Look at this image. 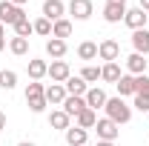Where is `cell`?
Masks as SVG:
<instances>
[{
    "label": "cell",
    "mask_w": 149,
    "mask_h": 146,
    "mask_svg": "<svg viewBox=\"0 0 149 146\" xmlns=\"http://www.w3.org/2000/svg\"><path fill=\"white\" fill-rule=\"evenodd\" d=\"M103 109H106V117H109V120H115L118 126H120V123H129V120H132V106L123 100V97H109Z\"/></svg>",
    "instance_id": "cell-1"
},
{
    "label": "cell",
    "mask_w": 149,
    "mask_h": 146,
    "mask_svg": "<svg viewBox=\"0 0 149 146\" xmlns=\"http://www.w3.org/2000/svg\"><path fill=\"white\" fill-rule=\"evenodd\" d=\"M26 103H29V109L40 115V112H46V86L40 83V80H32L29 86H26Z\"/></svg>",
    "instance_id": "cell-2"
},
{
    "label": "cell",
    "mask_w": 149,
    "mask_h": 146,
    "mask_svg": "<svg viewBox=\"0 0 149 146\" xmlns=\"http://www.w3.org/2000/svg\"><path fill=\"white\" fill-rule=\"evenodd\" d=\"M20 20H26V12L15 6V3H9V0H0V23L3 26H15Z\"/></svg>",
    "instance_id": "cell-3"
},
{
    "label": "cell",
    "mask_w": 149,
    "mask_h": 146,
    "mask_svg": "<svg viewBox=\"0 0 149 146\" xmlns=\"http://www.w3.org/2000/svg\"><path fill=\"white\" fill-rule=\"evenodd\" d=\"M95 132H97V140H112V143H115V138L120 135V126H118L115 120H109V117H97Z\"/></svg>",
    "instance_id": "cell-4"
},
{
    "label": "cell",
    "mask_w": 149,
    "mask_h": 146,
    "mask_svg": "<svg viewBox=\"0 0 149 146\" xmlns=\"http://www.w3.org/2000/svg\"><path fill=\"white\" fill-rule=\"evenodd\" d=\"M97 57H100V60H106V63H115V60L120 57V43H118V40H112V37L100 40V43H97Z\"/></svg>",
    "instance_id": "cell-5"
},
{
    "label": "cell",
    "mask_w": 149,
    "mask_h": 146,
    "mask_svg": "<svg viewBox=\"0 0 149 146\" xmlns=\"http://www.w3.org/2000/svg\"><path fill=\"white\" fill-rule=\"evenodd\" d=\"M123 23L129 26L132 32H138V29H146L149 23V15L141 9V6H135V9H126V17H123Z\"/></svg>",
    "instance_id": "cell-6"
},
{
    "label": "cell",
    "mask_w": 149,
    "mask_h": 146,
    "mask_svg": "<svg viewBox=\"0 0 149 146\" xmlns=\"http://www.w3.org/2000/svg\"><path fill=\"white\" fill-rule=\"evenodd\" d=\"M69 15H72L74 20H89L92 17V12H95V6H92V0H69Z\"/></svg>",
    "instance_id": "cell-7"
},
{
    "label": "cell",
    "mask_w": 149,
    "mask_h": 146,
    "mask_svg": "<svg viewBox=\"0 0 149 146\" xmlns=\"http://www.w3.org/2000/svg\"><path fill=\"white\" fill-rule=\"evenodd\" d=\"M49 77H52V83H66V80L72 77L69 63H66V60H52V63H49Z\"/></svg>",
    "instance_id": "cell-8"
},
{
    "label": "cell",
    "mask_w": 149,
    "mask_h": 146,
    "mask_svg": "<svg viewBox=\"0 0 149 146\" xmlns=\"http://www.w3.org/2000/svg\"><path fill=\"white\" fill-rule=\"evenodd\" d=\"M83 100H86V106H89V109H103V106H106V100H109V97H106V92L100 89V86H92V89L86 92V95H83Z\"/></svg>",
    "instance_id": "cell-9"
},
{
    "label": "cell",
    "mask_w": 149,
    "mask_h": 146,
    "mask_svg": "<svg viewBox=\"0 0 149 146\" xmlns=\"http://www.w3.org/2000/svg\"><path fill=\"white\" fill-rule=\"evenodd\" d=\"M63 15H66L63 0H46V3H43V17H46V20H52V23H55V20H60Z\"/></svg>",
    "instance_id": "cell-10"
},
{
    "label": "cell",
    "mask_w": 149,
    "mask_h": 146,
    "mask_svg": "<svg viewBox=\"0 0 149 146\" xmlns=\"http://www.w3.org/2000/svg\"><path fill=\"white\" fill-rule=\"evenodd\" d=\"M132 49L138 52V55H149V29H138V32H132Z\"/></svg>",
    "instance_id": "cell-11"
},
{
    "label": "cell",
    "mask_w": 149,
    "mask_h": 146,
    "mask_svg": "<svg viewBox=\"0 0 149 146\" xmlns=\"http://www.w3.org/2000/svg\"><path fill=\"white\" fill-rule=\"evenodd\" d=\"M63 89H66V95H74V97H83L86 92H89V83L77 74V77H69L66 83H63Z\"/></svg>",
    "instance_id": "cell-12"
},
{
    "label": "cell",
    "mask_w": 149,
    "mask_h": 146,
    "mask_svg": "<svg viewBox=\"0 0 149 146\" xmlns=\"http://www.w3.org/2000/svg\"><path fill=\"white\" fill-rule=\"evenodd\" d=\"M115 89H118V97H135V74H120Z\"/></svg>",
    "instance_id": "cell-13"
},
{
    "label": "cell",
    "mask_w": 149,
    "mask_h": 146,
    "mask_svg": "<svg viewBox=\"0 0 149 146\" xmlns=\"http://www.w3.org/2000/svg\"><path fill=\"white\" fill-rule=\"evenodd\" d=\"M63 100H66V89H63V83H52V86H46V103H52V106H63Z\"/></svg>",
    "instance_id": "cell-14"
},
{
    "label": "cell",
    "mask_w": 149,
    "mask_h": 146,
    "mask_svg": "<svg viewBox=\"0 0 149 146\" xmlns=\"http://www.w3.org/2000/svg\"><path fill=\"white\" fill-rule=\"evenodd\" d=\"M86 109V100L83 97H74V95H66V100H63V112L69 115V117H77L80 112Z\"/></svg>",
    "instance_id": "cell-15"
},
{
    "label": "cell",
    "mask_w": 149,
    "mask_h": 146,
    "mask_svg": "<svg viewBox=\"0 0 149 146\" xmlns=\"http://www.w3.org/2000/svg\"><path fill=\"white\" fill-rule=\"evenodd\" d=\"M63 135H66V143L69 146H86V138H89V132L80 129V126H69Z\"/></svg>",
    "instance_id": "cell-16"
},
{
    "label": "cell",
    "mask_w": 149,
    "mask_h": 146,
    "mask_svg": "<svg viewBox=\"0 0 149 146\" xmlns=\"http://www.w3.org/2000/svg\"><path fill=\"white\" fill-rule=\"evenodd\" d=\"M123 17H126V6H115V3L103 6V20L106 23H120Z\"/></svg>",
    "instance_id": "cell-17"
},
{
    "label": "cell",
    "mask_w": 149,
    "mask_h": 146,
    "mask_svg": "<svg viewBox=\"0 0 149 146\" xmlns=\"http://www.w3.org/2000/svg\"><path fill=\"white\" fill-rule=\"evenodd\" d=\"M126 69H129V74H146V60H143V55H138V52H132L129 57H126Z\"/></svg>",
    "instance_id": "cell-18"
},
{
    "label": "cell",
    "mask_w": 149,
    "mask_h": 146,
    "mask_svg": "<svg viewBox=\"0 0 149 146\" xmlns=\"http://www.w3.org/2000/svg\"><path fill=\"white\" fill-rule=\"evenodd\" d=\"M66 49H69L66 40H57V37H49V40H46V55L55 57V60H60V57L66 55Z\"/></svg>",
    "instance_id": "cell-19"
},
{
    "label": "cell",
    "mask_w": 149,
    "mask_h": 146,
    "mask_svg": "<svg viewBox=\"0 0 149 146\" xmlns=\"http://www.w3.org/2000/svg\"><path fill=\"white\" fill-rule=\"evenodd\" d=\"M49 126H52V129H63V132H66V129L72 126V117H69L63 109H55L52 115H49Z\"/></svg>",
    "instance_id": "cell-20"
},
{
    "label": "cell",
    "mask_w": 149,
    "mask_h": 146,
    "mask_svg": "<svg viewBox=\"0 0 149 146\" xmlns=\"http://www.w3.org/2000/svg\"><path fill=\"white\" fill-rule=\"evenodd\" d=\"M72 35V20H66V17H60L52 23V37H57V40H66V37Z\"/></svg>",
    "instance_id": "cell-21"
},
{
    "label": "cell",
    "mask_w": 149,
    "mask_h": 146,
    "mask_svg": "<svg viewBox=\"0 0 149 146\" xmlns=\"http://www.w3.org/2000/svg\"><path fill=\"white\" fill-rule=\"evenodd\" d=\"M100 80H106V83H118V80H120V66H118V60L100 66Z\"/></svg>",
    "instance_id": "cell-22"
},
{
    "label": "cell",
    "mask_w": 149,
    "mask_h": 146,
    "mask_svg": "<svg viewBox=\"0 0 149 146\" xmlns=\"http://www.w3.org/2000/svg\"><path fill=\"white\" fill-rule=\"evenodd\" d=\"M46 74H49V63H46V60H29V77H32V80H43V77H46Z\"/></svg>",
    "instance_id": "cell-23"
},
{
    "label": "cell",
    "mask_w": 149,
    "mask_h": 146,
    "mask_svg": "<svg viewBox=\"0 0 149 146\" xmlns=\"http://www.w3.org/2000/svg\"><path fill=\"white\" fill-rule=\"evenodd\" d=\"M74 120H77V126H80V129H86V132H89V129H95V123H97V112L86 106V109L80 112Z\"/></svg>",
    "instance_id": "cell-24"
},
{
    "label": "cell",
    "mask_w": 149,
    "mask_h": 146,
    "mask_svg": "<svg viewBox=\"0 0 149 146\" xmlns=\"http://www.w3.org/2000/svg\"><path fill=\"white\" fill-rule=\"evenodd\" d=\"M77 57H80V60H95V57H97V43L83 40V43L77 46Z\"/></svg>",
    "instance_id": "cell-25"
},
{
    "label": "cell",
    "mask_w": 149,
    "mask_h": 146,
    "mask_svg": "<svg viewBox=\"0 0 149 146\" xmlns=\"http://www.w3.org/2000/svg\"><path fill=\"white\" fill-rule=\"evenodd\" d=\"M15 86H17V72H12V69H3V72H0V89L12 92Z\"/></svg>",
    "instance_id": "cell-26"
},
{
    "label": "cell",
    "mask_w": 149,
    "mask_h": 146,
    "mask_svg": "<svg viewBox=\"0 0 149 146\" xmlns=\"http://www.w3.org/2000/svg\"><path fill=\"white\" fill-rule=\"evenodd\" d=\"M9 52L23 57L26 52H29V40H26V37H12V40H9Z\"/></svg>",
    "instance_id": "cell-27"
},
{
    "label": "cell",
    "mask_w": 149,
    "mask_h": 146,
    "mask_svg": "<svg viewBox=\"0 0 149 146\" xmlns=\"http://www.w3.org/2000/svg\"><path fill=\"white\" fill-rule=\"evenodd\" d=\"M32 26H35V35H40V37H52V20H46L43 15H40Z\"/></svg>",
    "instance_id": "cell-28"
},
{
    "label": "cell",
    "mask_w": 149,
    "mask_h": 146,
    "mask_svg": "<svg viewBox=\"0 0 149 146\" xmlns=\"http://www.w3.org/2000/svg\"><path fill=\"white\" fill-rule=\"evenodd\" d=\"M12 29H15V37H26V40H29V35L35 32V26L29 23V17H26V20H20V23H15Z\"/></svg>",
    "instance_id": "cell-29"
},
{
    "label": "cell",
    "mask_w": 149,
    "mask_h": 146,
    "mask_svg": "<svg viewBox=\"0 0 149 146\" xmlns=\"http://www.w3.org/2000/svg\"><path fill=\"white\" fill-rule=\"evenodd\" d=\"M80 77H83L86 83H97V80H100V69L92 66V63H86V66H83V72H80Z\"/></svg>",
    "instance_id": "cell-30"
},
{
    "label": "cell",
    "mask_w": 149,
    "mask_h": 146,
    "mask_svg": "<svg viewBox=\"0 0 149 146\" xmlns=\"http://www.w3.org/2000/svg\"><path fill=\"white\" fill-rule=\"evenodd\" d=\"M135 95H141V97L149 100V77L146 74H138L135 77Z\"/></svg>",
    "instance_id": "cell-31"
},
{
    "label": "cell",
    "mask_w": 149,
    "mask_h": 146,
    "mask_svg": "<svg viewBox=\"0 0 149 146\" xmlns=\"http://www.w3.org/2000/svg\"><path fill=\"white\" fill-rule=\"evenodd\" d=\"M132 106H135L138 112H143V115H146V112H149V100H146V97H141V95H135V100H132Z\"/></svg>",
    "instance_id": "cell-32"
},
{
    "label": "cell",
    "mask_w": 149,
    "mask_h": 146,
    "mask_svg": "<svg viewBox=\"0 0 149 146\" xmlns=\"http://www.w3.org/2000/svg\"><path fill=\"white\" fill-rule=\"evenodd\" d=\"M6 129V112H0V132Z\"/></svg>",
    "instance_id": "cell-33"
},
{
    "label": "cell",
    "mask_w": 149,
    "mask_h": 146,
    "mask_svg": "<svg viewBox=\"0 0 149 146\" xmlns=\"http://www.w3.org/2000/svg\"><path fill=\"white\" fill-rule=\"evenodd\" d=\"M106 3H115V6H126V0H106Z\"/></svg>",
    "instance_id": "cell-34"
},
{
    "label": "cell",
    "mask_w": 149,
    "mask_h": 146,
    "mask_svg": "<svg viewBox=\"0 0 149 146\" xmlns=\"http://www.w3.org/2000/svg\"><path fill=\"white\" fill-rule=\"evenodd\" d=\"M9 3H15V6H20V9H23V3H29V0H9Z\"/></svg>",
    "instance_id": "cell-35"
},
{
    "label": "cell",
    "mask_w": 149,
    "mask_h": 146,
    "mask_svg": "<svg viewBox=\"0 0 149 146\" xmlns=\"http://www.w3.org/2000/svg\"><path fill=\"white\" fill-rule=\"evenodd\" d=\"M141 9H143V12H149V0H141Z\"/></svg>",
    "instance_id": "cell-36"
},
{
    "label": "cell",
    "mask_w": 149,
    "mask_h": 146,
    "mask_svg": "<svg viewBox=\"0 0 149 146\" xmlns=\"http://www.w3.org/2000/svg\"><path fill=\"white\" fill-rule=\"evenodd\" d=\"M97 146H115L112 140H97Z\"/></svg>",
    "instance_id": "cell-37"
},
{
    "label": "cell",
    "mask_w": 149,
    "mask_h": 146,
    "mask_svg": "<svg viewBox=\"0 0 149 146\" xmlns=\"http://www.w3.org/2000/svg\"><path fill=\"white\" fill-rule=\"evenodd\" d=\"M17 146H35V143H32V140H20Z\"/></svg>",
    "instance_id": "cell-38"
},
{
    "label": "cell",
    "mask_w": 149,
    "mask_h": 146,
    "mask_svg": "<svg viewBox=\"0 0 149 146\" xmlns=\"http://www.w3.org/2000/svg\"><path fill=\"white\" fill-rule=\"evenodd\" d=\"M3 49H6V37H0V52H3Z\"/></svg>",
    "instance_id": "cell-39"
},
{
    "label": "cell",
    "mask_w": 149,
    "mask_h": 146,
    "mask_svg": "<svg viewBox=\"0 0 149 146\" xmlns=\"http://www.w3.org/2000/svg\"><path fill=\"white\" fill-rule=\"evenodd\" d=\"M3 35H6V26H3V23H0V37H3Z\"/></svg>",
    "instance_id": "cell-40"
},
{
    "label": "cell",
    "mask_w": 149,
    "mask_h": 146,
    "mask_svg": "<svg viewBox=\"0 0 149 146\" xmlns=\"http://www.w3.org/2000/svg\"><path fill=\"white\" fill-rule=\"evenodd\" d=\"M86 146H89V143H86Z\"/></svg>",
    "instance_id": "cell-41"
}]
</instances>
